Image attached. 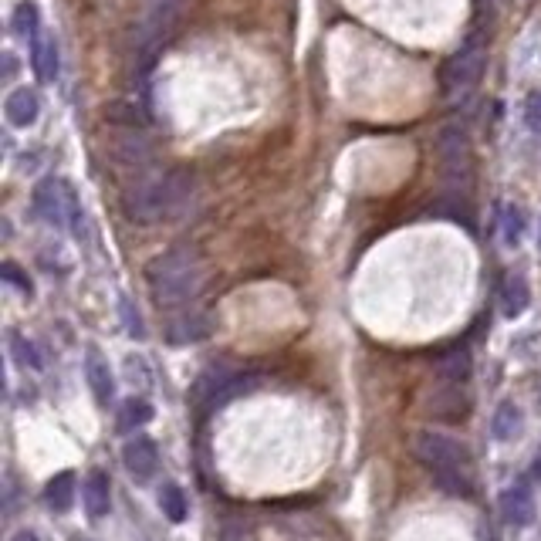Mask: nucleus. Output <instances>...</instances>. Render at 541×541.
<instances>
[{
    "instance_id": "a211bd4d",
    "label": "nucleus",
    "mask_w": 541,
    "mask_h": 541,
    "mask_svg": "<svg viewBox=\"0 0 541 541\" xmlns=\"http://www.w3.org/2000/svg\"><path fill=\"white\" fill-rule=\"evenodd\" d=\"M156 501H159V511L166 514V521H173V525H183L186 514H190V501H186L180 484H163Z\"/></svg>"
},
{
    "instance_id": "20e7f679",
    "label": "nucleus",
    "mask_w": 541,
    "mask_h": 541,
    "mask_svg": "<svg viewBox=\"0 0 541 541\" xmlns=\"http://www.w3.org/2000/svg\"><path fill=\"white\" fill-rule=\"evenodd\" d=\"M34 214H38L44 224L51 227H72V234H82L85 227V210L78 203L75 190L58 176H44V180L34 186Z\"/></svg>"
},
{
    "instance_id": "5701e85b",
    "label": "nucleus",
    "mask_w": 541,
    "mask_h": 541,
    "mask_svg": "<svg viewBox=\"0 0 541 541\" xmlns=\"http://www.w3.org/2000/svg\"><path fill=\"white\" fill-rule=\"evenodd\" d=\"M11 352H14V359L21 362V366H31V369H41L44 362H41V356H38V349L24 339V335H11Z\"/></svg>"
},
{
    "instance_id": "423d86ee",
    "label": "nucleus",
    "mask_w": 541,
    "mask_h": 541,
    "mask_svg": "<svg viewBox=\"0 0 541 541\" xmlns=\"http://www.w3.org/2000/svg\"><path fill=\"white\" fill-rule=\"evenodd\" d=\"M437 153H440V163L447 176H457L467 170L470 163V139H467V129L464 126H443L440 136H437Z\"/></svg>"
},
{
    "instance_id": "393cba45",
    "label": "nucleus",
    "mask_w": 541,
    "mask_h": 541,
    "mask_svg": "<svg viewBox=\"0 0 541 541\" xmlns=\"http://www.w3.org/2000/svg\"><path fill=\"white\" fill-rule=\"evenodd\" d=\"M521 115H525V126L531 136H541V92L538 88L525 95V109H521Z\"/></svg>"
},
{
    "instance_id": "4468645a",
    "label": "nucleus",
    "mask_w": 541,
    "mask_h": 541,
    "mask_svg": "<svg viewBox=\"0 0 541 541\" xmlns=\"http://www.w3.org/2000/svg\"><path fill=\"white\" fill-rule=\"evenodd\" d=\"M531 305V288L521 274H508L501 285V308L508 318H521Z\"/></svg>"
},
{
    "instance_id": "aec40b11",
    "label": "nucleus",
    "mask_w": 541,
    "mask_h": 541,
    "mask_svg": "<svg viewBox=\"0 0 541 541\" xmlns=\"http://www.w3.org/2000/svg\"><path fill=\"white\" fill-rule=\"evenodd\" d=\"M14 31L17 34H21V38L24 41H34V38H41V17H38V7H34L31 4V0H28V4H21V7H17V11H14Z\"/></svg>"
},
{
    "instance_id": "1a4fd4ad",
    "label": "nucleus",
    "mask_w": 541,
    "mask_h": 541,
    "mask_svg": "<svg viewBox=\"0 0 541 541\" xmlns=\"http://www.w3.org/2000/svg\"><path fill=\"white\" fill-rule=\"evenodd\" d=\"M4 115H7V122H11L14 129H31L34 122H38V115H41L38 92H34V88H28V85H21V88H14V92H7Z\"/></svg>"
},
{
    "instance_id": "f3484780",
    "label": "nucleus",
    "mask_w": 541,
    "mask_h": 541,
    "mask_svg": "<svg viewBox=\"0 0 541 541\" xmlns=\"http://www.w3.org/2000/svg\"><path fill=\"white\" fill-rule=\"evenodd\" d=\"M518 430H521V410L511 403V399H504L491 416V437L498 443H508L518 437Z\"/></svg>"
},
{
    "instance_id": "f8f14e48",
    "label": "nucleus",
    "mask_w": 541,
    "mask_h": 541,
    "mask_svg": "<svg viewBox=\"0 0 541 541\" xmlns=\"http://www.w3.org/2000/svg\"><path fill=\"white\" fill-rule=\"evenodd\" d=\"M85 379H88V386H92L95 403L109 406V399H112V393H115V379H112L109 362H105L95 349L88 352V359H85Z\"/></svg>"
},
{
    "instance_id": "6e6552de",
    "label": "nucleus",
    "mask_w": 541,
    "mask_h": 541,
    "mask_svg": "<svg viewBox=\"0 0 541 541\" xmlns=\"http://www.w3.org/2000/svg\"><path fill=\"white\" fill-rule=\"evenodd\" d=\"M210 335V318L197 312V308H183L170 318L166 325V342L170 345H193V342H203Z\"/></svg>"
},
{
    "instance_id": "f03ea898",
    "label": "nucleus",
    "mask_w": 541,
    "mask_h": 541,
    "mask_svg": "<svg viewBox=\"0 0 541 541\" xmlns=\"http://www.w3.org/2000/svg\"><path fill=\"white\" fill-rule=\"evenodd\" d=\"M146 285L159 308H190V301H197L207 285V268H203L197 251L176 247V251H166L149 261Z\"/></svg>"
},
{
    "instance_id": "6ab92c4d",
    "label": "nucleus",
    "mask_w": 541,
    "mask_h": 541,
    "mask_svg": "<svg viewBox=\"0 0 541 541\" xmlns=\"http://www.w3.org/2000/svg\"><path fill=\"white\" fill-rule=\"evenodd\" d=\"M149 420H153V406H149L146 399H126V403H122V413H119V430L122 433L143 430Z\"/></svg>"
},
{
    "instance_id": "39448f33",
    "label": "nucleus",
    "mask_w": 541,
    "mask_h": 541,
    "mask_svg": "<svg viewBox=\"0 0 541 541\" xmlns=\"http://www.w3.org/2000/svg\"><path fill=\"white\" fill-rule=\"evenodd\" d=\"M413 457L423 467H430L433 474H447V470H467L470 454L460 440H454L450 433L440 430H416L413 433Z\"/></svg>"
},
{
    "instance_id": "dca6fc26",
    "label": "nucleus",
    "mask_w": 541,
    "mask_h": 541,
    "mask_svg": "<svg viewBox=\"0 0 541 541\" xmlns=\"http://www.w3.org/2000/svg\"><path fill=\"white\" fill-rule=\"evenodd\" d=\"M44 504H48L55 514H65L68 508L75 504V474H68V470H61L48 481L44 487Z\"/></svg>"
},
{
    "instance_id": "9b49d317",
    "label": "nucleus",
    "mask_w": 541,
    "mask_h": 541,
    "mask_svg": "<svg viewBox=\"0 0 541 541\" xmlns=\"http://www.w3.org/2000/svg\"><path fill=\"white\" fill-rule=\"evenodd\" d=\"M82 501H85L88 518H105V514L112 511V481L105 470H92V474L85 477Z\"/></svg>"
},
{
    "instance_id": "bb28decb",
    "label": "nucleus",
    "mask_w": 541,
    "mask_h": 541,
    "mask_svg": "<svg viewBox=\"0 0 541 541\" xmlns=\"http://www.w3.org/2000/svg\"><path fill=\"white\" fill-rule=\"evenodd\" d=\"M14 541H38V535H34V531H28V528H21L14 535Z\"/></svg>"
},
{
    "instance_id": "412c9836",
    "label": "nucleus",
    "mask_w": 541,
    "mask_h": 541,
    "mask_svg": "<svg viewBox=\"0 0 541 541\" xmlns=\"http://www.w3.org/2000/svg\"><path fill=\"white\" fill-rule=\"evenodd\" d=\"M433 477H437V484L450 498H470V494H474V484H470L467 470H447V474H433Z\"/></svg>"
},
{
    "instance_id": "9d476101",
    "label": "nucleus",
    "mask_w": 541,
    "mask_h": 541,
    "mask_svg": "<svg viewBox=\"0 0 541 541\" xmlns=\"http://www.w3.org/2000/svg\"><path fill=\"white\" fill-rule=\"evenodd\" d=\"M501 518L508 521L511 528H528L535 521V498L528 494V487H508L498 501Z\"/></svg>"
},
{
    "instance_id": "b1692460",
    "label": "nucleus",
    "mask_w": 541,
    "mask_h": 541,
    "mask_svg": "<svg viewBox=\"0 0 541 541\" xmlns=\"http://www.w3.org/2000/svg\"><path fill=\"white\" fill-rule=\"evenodd\" d=\"M0 278H4V281H7V285H11V288H17V291H21V295H34V285H31V278H28V274H24L21 268H17L14 261H4V264H0Z\"/></svg>"
},
{
    "instance_id": "cd10ccee",
    "label": "nucleus",
    "mask_w": 541,
    "mask_h": 541,
    "mask_svg": "<svg viewBox=\"0 0 541 541\" xmlns=\"http://www.w3.org/2000/svg\"><path fill=\"white\" fill-rule=\"evenodd\" d=\"M538 244H541V227H538Z\"/></svg>"
},
{
    "instance_id": "ddd939ff",
    "label": "nucleus",
    "mask_w": 541,
    "mask_h": 541,
    "mask_svg": "<svg viewBox=\"0 0 541 541\" xmlns=\"http://www.w3.org/2000/svg\"><path fill=\"white\" fill-rule=\"evenodd\" d=\"M470 369H474V359H470V349H464V345H454V349H447L437 356V376L447 379V383H454V386L467 383Z\"/></svg>"
},
{
    "instance_id": "4be33fe9",
    "label": "nucleus",
    "mask_w": 541,
    "mask_h": 541,
    "mask_svg": "<svg viewBox=\"0 0 541 541\" xmlns=\"http://www.w3.org/2000/svg\"><path fill=\"white\" fill-rule=\"evenodd\" d=\"M501 230H504V244L508 247H518L521 234H525V214H521L514 203L504 207V220H501Z\"/></svg>"
},
{
    "instance_id": "0eeeda50",
    "label": "nucleus",
    "mask_w": 541,
    "mask_h": 541,
    "mask_svg": "<svg viewBox=\"0 0 541 541\" xmlns=\"http://www.w3.org/2000/svg\"><path fill=\"white\" fill-rule=\"evenodd\" d=\"M122 464H126L129 470V477H136L139 484H146L149 477L156 474V467H159V450H156V443L143 437V433H136L126 447H122Z\"/></svg>"
},
{
    "instance_id": "a878e982",
    "label": "nucleus",
    "mask_w": 541,
    "mask_h": 541,
    "mask_svg": "<svg viewBox=\"0 0 541 541\" xmlns=\"http://www.w3.org/2000/svg\"><path fill=\"white\" fill-rule=\"evenodd\" d=\"M122 315H126V325H129V335L132 339H143V318H139V312L132 308V301L129 298H122Z\"/></svg>"
},
{
    "instance_id": "2eb2a0df",
    "label": "nucleus",
    "mask_w": 541,
    "mask_h": 541,
    "mask_svg": "<svg viewBox=\"0 0 541 541\" xmlns=\"http://www.w3.org/2000/svg\"><path fill=\"white\" fill-rule=\"evenodd\" d=\"M31 51V68L34 75L44 78V82H51V78H58V44L48 38V34H41V38H34L28 44Z\"/></svg>"
},
{
    "instance_id": "f257e3e1",
    "label": "nucleus",
    "mask_w": 541,
    "mask_h": 541,
    "mask_svg": "<svg viewBox=\"0 0 541 541\" xmlns=\"http://www.w3.org/2000/svg\"><path fill=\"white\" fill-rule=\"evenodd\" d=\"M197 197V180L186 170H170L149 176V180L136 183L122 197V210L132 224H163V220L183 217L193 207Z\"/></svg>"
},
{
    "instance_id": "7ed1b4c3",
    "label": "nucleus",
    "mask_w": 541,
    "mask_h": 541,
    "mask_svg": "<svg viewBox=\"0 0 541 541\" xmlns=\"http://www.w3.org/2000/svg\"><path fill=\"white\" fill-rule=\"evenodd\" d=\"M487 68V34L484 31H470L464 41H460V48L443 61L440 68V88L443 95H450V99H464L477 88Z\"/></svg>"
}]
</instances>
